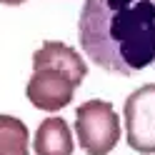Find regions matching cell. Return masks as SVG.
Segmentation results:
<instances>
[{
    "instance_id": "3",
    "label": "cell",
    "mask_w": 155,
    "mask_h": 155,
    "mask_svg": "<svg viewBox=\"0 0 155 155\" xmlns=\"http://www.w3.org/2000/svg\"><path fill=\"white\" fill-rule=\"evenodd\" d=\"M78 88H80V80L68 70L55 65H40L33 68V75L25 85V95L33 103V108L55 113L73 103Z\"/></svg>"
},
{
    "instance_id": "6",
    "label": "cell",
    "mask_w": 155,
    "mask_h": 155,
    "mask_svg": "<svg viewBox=\"0 0 155 155\" xmlns=\"http://www.w3.org/2000/svg\"><path fill=\"white\" fill-rule=\"evenodd\" d=\"M40 65L63 68V70H68L70 75H75L80 83L85 80V75H88V65H85V60L75 53V48L65 45L60 40H45L33 53V68H40Z\"/></svg>"
},
{
    "instance_id": "1",
    "label": "cell",
    "mask_w": 155,
    "mask_h": 155,
    "mask_svg": "<svg viewBox=\"0 0 155 155\" xmlns=\"http://www.w3.org/2000/svg\"><path fill=\"white\" fill-rule=\"evenodd\" d=\"M78 40L98 68L133 75L155 63V0H85Z\"/></svg>"
},
{
    "instance_id": "5",
    "label": "cell",
    "mask_w": 155,
    "mask_h": 155,
    "mask_svg": "<svg viewBox=\"0 0 155 155\" xmlns=\"http://www.w3.org/2000/svg\"><path fill=\"white\" fill-rule=\"evenodd\" d=\"M73 130L63 118L50 115L38 125L33 140L35 155H73Z\"/></svg>"
},
{
    "instance_id": "2",
    "label": "cell",
    "mask_w": 155,
    "mask_h": 155,
    "mask_svg": "<svg viewBox=\"0 0 155 155\" xmlns=\"http://www.w3.org/2000/svg\"><path fill=\"white\" fill-rule=\"evenodd\" d=\"M75 138L85 155H108L120 140V118L108 100H85L75 110Z\"/></svg>"
},
{
    "instance_id": "7",
    "label": "cell",
    "mask_w": 155,
    "mask_h": 155,
    "mask_svg": "<svg viewBox=\"0 0 155 155\" xmlns=\"http://www.w3.org/2000/svg\"><path fill=\"white\" fill-rule=\"evenodd\" d=\"M30 133L13 115H0V155H28Z\"/></svg>"
},
{
    "instance_id": "4",
    "label": "cell",
    "mask_w": 155,
    "mask_h": 155,
    "mask_svg": "<svg viewBox=\"0 0 155 155\" xmlns=\"http://www.w3.org/2000/svg\"><path fill=\"white\" fill-rule=\"evenodd\" d=\"M123 120L130 148L140 155L155 153V83H148L128 95Z\"/></svg>"
},
{
    "instance_id": "8",
    "label": "cell",
    "mask_w": 155,
    "mask_h": 155,
    "mask_svg": "<svg viewBox=\"0 0 155 155\" xmlns=\"http://www.w3.org/2000/svg\"><path fill=\"white\" fill-rule=\"evenodd\" d=\"M0 3H3V5H23L25 0H0Z\"/></svg>"
}]
</instances>
